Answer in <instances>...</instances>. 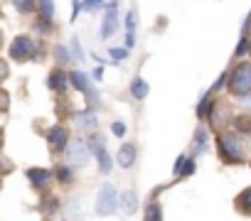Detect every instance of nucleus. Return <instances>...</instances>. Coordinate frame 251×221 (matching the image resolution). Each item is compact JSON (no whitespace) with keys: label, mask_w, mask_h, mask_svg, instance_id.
Here are the masks:
<instances>
[{"label":"nucleus","mask_w":251,"mask_h":221,"mask_svg":"<svg viewBox=\"0 0 251 221\" xmlns=\"http://www.w3.org/2000/svg\"><path fill=\"white\" fill-rule=\"evenodd\" d=\"M8 54H10L13 62L25 64V62H30V59L37 57V44H35V40L30 35H15L13 42H10V47H8Z\"/></svg>","instance_id":"f257e3e1"},{"label":"nucleus","mask_w":251,"mask_h":221,"mask_svg":"<svg viewBox=\"0 0 251 221\" xmlns=\"http://www.w3.org/2000/svg\"><path fill=\"white\" fill-rule=\"evenodd\" d=\"M219 150L224 153V157L229 162H241L246 157V143L236 135V133H226L219 138Z\"/></svg>","instance_id":"f03ea898"},{"label":"nucleus","mask_w":251,"mask_h":221,"mask_svg":"<svg viewBox=\"0 0 251 221\" xmlns=\"http://www.w3.org/2000/svg\"><path fill=\"white\" fill-rule=\"evenodd\" d=\"M229 88H231V93H236V96L251 93V62H241V64L234 69Z\"/></svg>","instance_id":"7ed1b4c3"},{"label":"nucleus","mask_w":251,"mask_h":221,"mask_svg":"<svg viewBox=\"0 0 251 221\" xmlns=\"http://www.w3.org/2000/svg\"><path fill=\"white\" fill-rule=\"evenodd\" d=\"M47 143H50V150H52V153H62V150L67 148V143H69V133H67V128H64V126H54V128H50V133H47Z\"/></svg>","instance_id":"20e7f679"},{"label":"nucleus","mask_w":251,"mask_h":221,"mask_svg":"<svg viewBox=\"0 0 251 221\" xmlns=\"http://www.w3.org/2000/svg\"><path fill=\"white\" fill-rule=\"evenodd\" d=\"M25 177L30 179V184H32L35 189H47L50 182H52V172L45 170V167H30V170L25 172Z\"/></svg>","instance_id":"39448f33"},{"label":"nucleus","mask_w":251,"mask_h":221,"mask_svg":"<svg viewBox=\"0 0 251 221\" xmlns=\"http://www.w3.org/2000/svg\"><path fill=\"white\" fill-rule=\"evenodd\" d=\"M116 25H118V3H108V10H106L103 25H101V37L108 40L116 32Z\"/></svg>","instance_id":"423d86ee"},{"label":"nucleus","mask_w":251,"mask_h":221,"mask_svg":"<svg viewBox=\"0 0 251 221\" xmlns=\"http://www.w3.org/2000/svg\"><path fill=\"white\" fill-rule=\"evenodd\" d=\"M96 209H99V214H111V211H116V189H113L111 184H106V187L101 189L99 201H96Z\"/></svg>","instance_id":"0eeeda50"},{"label":"nucleus","mask_w":251,"mask_h":221,"mask_svg":"<svg viewBox=\"0 0 251 221\" xmlns=\"http://www.w3.org/2000/svg\"><path fill=\"white\" fill-rule=\"evenodd\" d=\"M47 86H50L54 93H67L69 76H67L62 69H52V71H50V76H47Z\"/></svg>","instance_id":"6e6552de"},{"label":"nucleus","mask_w":251,"mask_h":221,"mask_svg":"<svg viewBox=\"0 0 251 221\" xmlns=\"http://www.w3.org/2000/svg\"><path fill=\"white\" fill-rule=\"evenodd\" d=\"M89 160V153H86V145L81 140H76L72 148H69V162L72 165H86Z\"/></svg>","instance_id":"1a4fd4ad"},{"label":"nucleus","mask_w":251,"mask_h":221,"mask_svg":"<svg viewBox=\"0 0 251 221\" xmlns=\"http://www.w3.org/2000/svg\"><path fill=\"white\" fill-rule=\"evenodd\" d=\"M37 3H40V0H13V5H15V10H18L20 15H32V13H37Z\"/></svg>","instance_id":"9d476101"},{"label":"nucleus","mask_w":251,"mask_h":221,"mask_svg":"<svg viewBox=\"0 0 251 221\" xmlns=\"http://www.w3.org/2000/svg\"><path fill=\"white\" fill-rule=\"evenodd\" d=\"M133 160H136V148H133V145H123V148L118 150V162H121L123 167H131Z\"/></svg>","instance_id":"9b49d317"},{"label":"nucleus","mask_w":251,"mask_h":221,"mask_svg":"<svg viewBox=\"0 0 251 221\" xmlns=\"http://www.w3.org/2000/svg\"><path fill=\"white\" fill-rule=\"evenodd\" d=\"M37 18L54 20V3H52V0H40V3H37Z\"/></svg>","instance_id":"f8f14e48"},{"label":"nucleus","mask_w":251,"mask_h":221,"mask_svg":"<svg viewBox=\"0 0 251 221\" xmlns=\"http://www.w3.org/2000/svg\"><path fill=\"white\" fill-rule=\"evenodd\" d=\"M69 81H72L74 88H79V91H89V81H86L84 71H72V74H69Z\"/></svg>","instance_id":"ddd939ff"},{"label":"nucleus","mask_w":251,"mask_h":221,"mask_svg":"<svg viewBox=\"0 0 251 221\" xmlns=\"http://www.w3.org/2000/svg\"><path fill=\"white\" fill-rule=\"evenodd\" d=\"M136 204H138V199L133 192H123V211L126 214H136Z\"/></svg>","instance_id":"4468645a"},{"label":"nucleus","mask_w":251,"mask_h":221,"mask_svg":"<svg viewBox=\"0 0 251 221\" xmlns=\"http://www.w3.org/2000/svg\"><path fill=\"white\" fill-rule=\"evenodd\" d=\"M131 91H133L136 98H146V96H148V84H146L143 79H136L133 86H131Z\"/></svg>","instance_id":"2eb2a0df"},{"label":"nucleus","mask_w":251,"mask_h":221,"mask_svg":"<svg viewBox=\"0 0 251 221\" xmlns=\"http://www.w3.org/2000/svg\"><path fill=\"white\" fill-rule=\"evenodd\" d=\"M94 145H96V140H94ZM96 155H99L101 170H103V172H108V170H111V160H108V155H106V150H103V145H101V143L96 145Z\"/></svg>","instance_id":"dca6fc26"},{"label":"nucleus","mask_w":251,"mask_h":221,"mask_svg":"<svg viewBox=\"0 0 251 221\" xmlns=\"http://www.w3.org/2000/svg\"><path fill=\"white\" fill-rule=\"evenodd\" d=\"M8 110H10V91L0 86V116L8 113Z\"/></svg>","instance_id":"f3484780"},{"label":"nucleus","mask_w":251,"mask_h":221,"mask_svg":"<svg viewBox=\"0 0 251 221\" xmlns=\"http://www.w3.org/2000/svg\"><path fill=\"white\" fill-rule=\"evenodd\" d=\"M79 126H86V128H96V116L91 113V110H86V113L79 116Z\"/></svg>","instance_id":"a211bd4d"},{"label":"nucleus","mask_w":251,"mask_h":221,"mask_svg":"<svg viewBox=\"0 0 251 221\" xmlns=\"http://www.w3.org/2000/svg\"><path fill=\"white\" fill-rule=\"evenodd\" d=\"M239 206H241L246 214H251V189H246V192L239 197Z\"/></svg>","instance_id":"6ab92c4d"},{"label":"nucleus","mask_w":251,"mask_h":221,"mask_svg":"<svg viewBox=\"0 0 251 221\" xmlns=\"http://www.w3.org/2000/svg\"><path fill=\"white\" fill-rule=\"evenodd\" d=\"M8 79H10V64H8V59L0 57V84L8 81Z\"/></svg>","instance_id":"aec40b11"},{"label":"nucleus","mask_w":251,"mask_h":221,"mask_svg":"<svg viewBox=\"0 0 251 221\" xmlns=\"http://www.w3.org/2000/svg\"><path fill=\"white\" fill-rule=\"evenodd\" d=\"M54 172H57V179H59V182H64V184H67V182H72V170H69V167H64V165H62V167H57Z\"/></svg>","instance_id":"412c9836"},{"label":"nucleus","mask_w":251,"mask_h":221,"mask_svg":"<svg viewBox=\"0 0 251 221\" xmlns=\"http://www.w3.org/2000/svg\"><path fill=\"white\" fill-rule=\"evenodd\" d=\"M146 221H160V206H158V204H151V206H148Z\"/></svg>","instance_id":"4be33fe9"},{"label":"nucleus","mask_w":251,"mask_h":221,"mask_svg":"<svg viewBox=\"0 0 251 221\" xmlns=\"http://www.w3.org/2000/svg\"><path fill=\"white\" fill-rule=\"evenodd\" d=\"M42 209H45L47 214H52V211L57 209V199H54V197H45V201H42Z\"/></svg>","instance_id":"5701e85b"},{"label":"nucleus","mask_w":251,"mask_h":221,"mask_svg":"<svg viewBox=\"0 0 251 221\" xmlns=\"http://www.w3.org/2000/svg\"><path fill=\"white\" fill-rule=\"evenodd\" d=\"M108 54H111V59H113V62H123L126 57H128V49H111Z\"/></svg>","instance_id":"b1692460"},{"label":"nucleus","mask_w":251,"mask_h":221,"mask_svg":"<svg viewBox=\"0 0 251 221\" xmlns=\"http://www.w3.org/2000/svg\"><path fill=\"white\" fill-rule=\"evenodd\" d=\"M246 52H249V37L244 35V37H241V42H239V47H236V57H244Z\"/></svg>","instance_id":"393cba45"},{"label":"nucleus","mask_w":251,"mask_h":221,"mask_svg":"<svg viewBox=\"0 0 251 221\" xmlns=\"http://www.w3.org/2000/svg\"><path fill=\"white\" fill-rule=\"evenodd\" d=\"M84 10H96V8H101L103 5V0H84Z\"/></svg>","instance_id":"a878e982"},{"label":"nucleus","mask_w":251,"mask_h":221,"mask_svg":"<svg viewBox=\"0 0 251 221\" xmlns=\"http://www.w3.org/2000/svg\"><path fill=\"white\" fill-rule=\"evenodd\" d=\"M54 54H57V59L64 64V62H69V52H67V47H57L54 49Z\"/></svg>","instance_id":"bb28decb"},{"label":"nucleus","mask_w":251,"mask_h":221,"mask_svg":"<svg viewBox=\"0 0 251 221\" xmlns=\"http://www.w3.org/2000/svg\"><path fill=\"white\" fill-rule=\"evenodd\" d=\"M236 128H239V133L251 131V118H239V121H236Z\"/></svg>","instance_id":"cd10ccee"},{"label":"nucleus","mask_w":251,"mask_h":221,"mask_svg":"<svg viewBox=\"0 0 251 221\" xmlns=\"http://www.w3.org/2000/svg\"><path fill=\"white\" fill-rule=\"evenodd\" d=\"M126 25H128V32H133V27L138 25V18H136V13H128V18H126Z\"/></svg>","instance_id":"c85d7f7f"},{"label":"nucleus","mask_w":251,"mask_h":221,"mask_svg":"<svg viewBox=\"0 0 251 221\" xmlns=\"http://www.w3.org/2000/svg\"><path fill=\"white\" fill-rule=\"evenodd\" d=\"M81 8H84V5L79 3V0H74V5H72V20H76V18H79V10H81Z\"/></svg>","instance_id":"c756f323"},{"label":"nucleus","mask_w":251,"mask_h":221,"mask_svg":"<svg viewBox=\"0 0 251 221\" xmlns=\"http://www.w3.org/2000/svg\"><path fill=\"white\" fill-rule=\"evenodd\" d=\"M111 131H113L116 135H123V133H126V126H123V123H113V126H111Z\"/></svg>","instance_id":"7c9ffc66"},{"label":"nucleus","mask_w":251,"mask_h":221,"mask_svg":"<svg viewBox=\"0 0 251 221\" xmlns=\"http://www.w3.org/2000/svg\"><path fill=\"white\" fill-rule=\"evenodd\" d=\"M72 47H74V54H76V59H81L84 54H81V47H79V42H76V40L72 42Z\"/></svg>","instance_id":"2f4dec72"},{"label":"nucleus","mask_w":251,"mask_h":221,"mask_svg":"<svg viewBox=\"0 0 251 221\" xmlns=\"http://www.w3.org/2000/svg\"><path fill=\"white\" fill-rule=\"evenodd\" d=\"M3 44H5V37H3V30H0V49H3Z\"/></svg>","instance_id":"473e14b6"},{"label":"nucleus","mask_w":251,"mask_h":221,"mask_svg":"<svg viewBox=\"0 0 251 221\" xmlns=\"http://www.w3.org/2000/svg\"><path fill=\"white\" fill-rule=\"evenodd\" d=\"M0 15H3V10H0Z\"/></svg>","instance_id":"72a5a7b5"}]
</instances>
